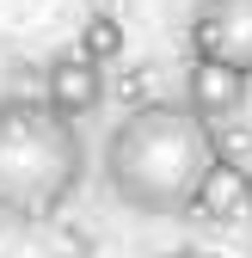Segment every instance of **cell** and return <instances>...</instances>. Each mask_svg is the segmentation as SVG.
<instances>
[{"label": "cell", "mask_w": 252, "mask_h": 258, "mask_svg": "<svg viewBox=\"0 0 252 258\" xmlns=\"http://www.w3.org/2000/svg\"><path fill=\"white\" fill-rule=\"evenodd\" d=\"M246 74H234V68H222V61H203V55H191V68H184V105H191V117H203L209 129L215 123H228V117H240V105H246Z\"/></svg>", "instance_id": "obj_5"}, {"label": "cell", "mask_w": 252, "mask_h": 258, "mask_svg": "<svg viewBox=\"0 0 252 258\" xmlns=\"http://www.w3.org/2000/svg\"><path fill=\"white\" fill-rule=\"evenodd\" d=\"M184 43H191V55L222 61L252 80V0H197Z\"/></svg>", "instance_id": "obj_3"}, {"label": "cell", "mask_w": 252, "mask_h": 258, "mask_svg": "<svg viewBox=\"0 0 252 258\" xmlns=\"http://www.w3.org/2000/svg\"><path fill=\"white\" fill-rule=\"evenodd\" d=\"M43 99L68 123H80V117H92V111L105 105V68L92 55H80V49H61L43 68Z\"/></svg>", "instance_id": "obj_4"}, {"label": "cell", "mask_w": 252, "mask_h": 258, "mask_svg": "<svg viewBox=\"0 0 252 258\" xmlns=\"http://www.w3.org/2000/svg\"><path fill=\"white\" fill-rule=\"evenodd\" d=\"M123 49H130V31H123L117 13H92V19L80 25V55H92L99 68H111Z\"/></svg>", "instance_id": "obj_7"}, {"label": "cell", "mask_w": 252, "mask_h": 258, "mask_svg": "<svg viewBox=\"0 0 252 258\" xmlns=\"http://www.w3.org/2000/svg\"><path fill=\"white\" fill-rule=\"evenodd\" d=\"M197 215L215 221V228H252V172L246 160H215L203 190H197Z\"/></svg>", "instance_id": "obj_6"}, {"label": "cell", "mask_w": 252, "mask_h": 258, "mask_svg": "<svg viewBox=\"0 0 252 258\" xmlns=\"http://www.w3.org/2000/svg\"><path fill=\"white\" fill-rule=\"evenodd\" d=\"M215 129L191 117L184 99H148L123 111V123L105 142V190L148 221H178L197 215V190L215 166Z\"/></svg>", "instance_id": "obj_1"}, {"label": "cell", "mask_w": 252, "mask_h": 258, "mask_svg": "<svg viewBox=\"0 0 252 258\" xmlns=\"http://www.w3.org/2000/svg\"><path fill=\"white\" fill-rule=\"evenodd\" d=\"M197 258H215V252H197Z\"/></svg>", "instance_id": "obj_9"}, {"label": "cell", "mask_w": 252, "mask_h": 258, "mask_svg": "<svg viewBox=\"0 0 252 258\" xmlns=\"http://www.w3.org/2000/svg\"><path fill=\"white\" fill-rule=\"evenodd\" d=\"M86 178L80 123H68L49 99L13 92L0 99V221H49L68 209Z\"/></svg>", "instance_id": "obj_2"}, {"label": "cell", "mask_w": 252, "mask_h": 258, "mask_svg": "<svg viewBox=\"0 0 252 258\" xmlns=\"http://www.w3.org/2000/svg\"><path fill=\"white\" fill-rule=\"evenodd\" d=\"M166 258H197V252H166Z\"/></svg>", "instance_id": "obj_8"}]
</instances>
